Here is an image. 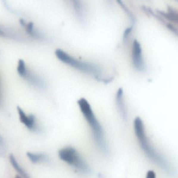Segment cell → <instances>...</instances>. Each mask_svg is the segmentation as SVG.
Returning <instances> with one entry per match:
<instances>
[{
	"mask_svg": "<svg viewBox=\"0 0 178 178\" xmlns=\"http://www.w3.org/2000/svg\"><path fill=\"white\" fill-rule=\"evenodd\" d=\"M77 104L79 110L91 129L95 143L101 149L106 151L107 145L103 127L95 115L90 104L85 98L79 99Z\"/></svg>",
	"mask_w": 178,
	"mask_h": 178,
	"instance_id": "cell-3",
	"label": "cell"
},
{
	"mask_svg": "<svg viewBox=\"0 0 178 178\" xmlns=\"http://www.w3.org/2000/svg\"><path fill=\"white\" fill-rule=\"evenodd\" d=\"M116 107L123 120H126L128 118V110L124 99V92L122 88H119L116 92L115 96Z\"/></svg>",
	"mask_w": 178,
	"mask_h": 178,
	"instance_id": "cell-8",
	"label": "cell"
},
{
	"mask_svg": "<svg viewBox=\"0 0 178 178\" xmlns=\"http://www.w3.org/2000/svg\"><path fill=\"white\" fill-rule=\"evenodd\" d=\"M131 60L134 68L139 72H144L146 68L141 44L137 40L133 42Z\"/></svg>",
	"mask_w": 178,
	"mask_h": 178,
	"instance_id": "cell-5",
	"label": "cell"
},
{
	"mask_svg": "<svg viewBox=\"0 0 178 178\" xmlns=\"http://www.w3.org/2000/svg\"><path fill=\"white\" fill-rule=\"evenodd\" d=\"M16 178H21V177H19L18 176H17L16 177Z\"/></svg>",
	"mask_w": 178,
	"mask_h": 178,
	"instance_id": "cell-13",
	"label": "cell"
},
{
	"mask_svg": "<svg viewBox=\"0 0 178 178\" xmlns=\"http://www.w3.org/2000/svg\"><path fill=\"white\" fill-rule=\"evenodd\" d=\"M10 163L13 166V167L15 168V169L16 170L17 172H18L19 174H21V176L23 177L24 178H29L28 175L25 172V171L23 170L22 168L18 164V163L17 162V160L14 156L13 155H10Z\"/></svg>",
	"mask_w": 178,
	"mask_h": 178,
	"instance_id": "cell-9",
	"label": "cell"
},
{
	"mask_svg": "<svg viewBox=\"0 0 178 178\" xmlns=\"http://www.w3.org/2000/svg\"><path fill=\"white\" fill-rule=\"evenodd\" d=\"M55 55L63 63L85 75L94 77L99 81L106 83L112 80L104 76L103 69L96 63L79 60L60 49L55 51Z\"/></svg>",
	"mask_w": 178,
	"mask_h": 178,
	"instance_id": "cell-1",
	"label": "cell"
},
{
	"mask_svg": "<svg viewBox=\"0 0 178 178\" xmlns=\"http://www.w3.org/2000/svg\"><path fill=\"white\" fill-rule=\"evenodd\" d=\"M17 110L18 113L20 121L27 128L30 130L34 131L39 130L40 127L38 125L37 118L35 115L32 114L27 115L25 112L19 106L17 107Z\"/></svg>",
	"mask_w": 178,
	"mask_h": 178,
	"instance_id": "cell-7",
	"label": "cell"
},
{
	"mask_svg": "<svg viewBox=\"0 0 178 178\" xmlns=\"http://www.w3.org/2000/svg\"><path fill=\"white\" fill-rule=\"evenodd\" d=\"M18 74L21 77L23 78L34 87L40 90L46 89V85L43 79L40 77L39 76L30 71L27 66L25 67L21 71H20Z\"/></svg>",
	"mask_w": 178,
	"mask_h": 178,
	"instance_id": "cell-6",
	"label": "cell"
},
{
	"mask_svg": "<svg viewBox=\"0 0 178 178\" xmlns=\"http://www.w3.org/2000/svg\"><path fill=\"white\" fill-rule=\"evenodd\" d=\"M27 155L29 160L34 163L41 162L46 158L45 155L42 154L32 153L28 152L27 153Z\"/></svg>",
	"mask_w": 178,
	"mask_h": 178,
	"instance_id": "cell-10",
	"label": "cell"
},
{
	"mask_svg": "<svg viewBox=\"0 0 178 178\" xmlns=\"http://www.w3.org/2000/svg\"><path fill=\"white\" fill-rule=\"evenodd\" d=\"M3 144V141H2V139L1 137H0V145H2Z\"/></svg>",
	"mask_w": 178,
	"mask_h": 178,
	"instance_id": "cell-12",
	"label": "cell"
},
{
	"mask_svg": "<svg viewBox=\"0 0 178 178\" xmlns=\"http://www.w3.org/2000/svg\"><path fill=\"white\" fill-rule=\"evenodd\" d=\"M58 155L62 160L80 170L85 171L87 169V166L85 165L77 151L73 147H66L60 149Z\"/></svg>",
	"mask_w": 178,
	"mask_h": 178,
	"instance_id": "cell-4",
	"label": "cell"
},
{
	"mask_svg": "<svg viewBox=\"0 0 178 178\" xmlns=\"http://www.w3.org/2000/svg\"><path fill=\"white\" fill-rule=\"evenodd\" d=\"M133 128L140 146L147 157L165 172L170 174H173L174 171L167 160L158 153L150 143L146 135L144 122L140 117H137L135 118L133 121Z\"/></svg>",
	"mask_w": 178,
	"mask_h": 178,
	"instance_id": "cell-2",
	"label": "cell"
},
{
	"mask_svg": "<svg viewBox=\"0 0 178 178\" xmlns=\"http://www.w3.org/2000/svg\"><path fill=\"white\" fill-rule=\"evenodd\" d=\"M146 178H156V174L153 171L150 170L148 171Z\"/></svg>",
	"mask_w": 178,
	"mask_h": 178,
	"instance_id": "cell-11",
	"label": "cell"
}]
</instances>
